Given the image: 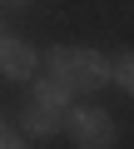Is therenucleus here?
Instances as JSON below:
<instances>
[{"mask_svg":"<svg viewBox=\"0 0 134 149\" xmlns=\"http://www.w3.org/2000/svg\"><path fill=\"white\" fill-rule=\"evenodd\" d=\"M10 5H15V0H10Z\"/></svg>","mask_w":134,"mask_h":149,"instance_id":"nucleus-7","label":"nucleus"},{"mask_svg":"<svg viewBox=\"0 0 134 149\" xmlns=\"http://www.w3.org/2000/svg\"><path fill=\"white\" fill-rule=\"evenodd\" d=\"M0 149H30V134H25L15 119H5V129H0Z\"/></svg>","mask_w":134,"mask_h":149,"instance_id":"nucleus-6","label":"nucleus"},{"mask_svg":"<svg viewBox=\"0 0 134 149\" xmlns=\"http://www.w3.org/2000/svg\"><path fill=\"white\" fill-rule=\"evenodd\" d=\"M45 80H55L65 95H94L109 80V55L90 45H55L45 50Z\"/></svg>","mask_w":134,"mask_h":149,"instance_id":"nucleus-1","label":"nucleus"},{"mask_svg":"<svg viewBox=\"0 0 134 149\" xmlns=\"http://www.w3.org/2000/svg\"><path fill=\"white\" fill-rule=\"evenodd\" d=\"M0 70H5V80H15V85H35L40 70H45V55L30 40L5 35V40H0Z\"/></svg>","mask_w":134,"mask_h":149,"instance_id":"nucleus-4","label":"nucleus"},{"mask_svg":"<svg viewBox=\"0 0 134 149\" xmlns=\"http://www.w3.org/2000/svg\"><path fill=\"white\" fill-rule=\"evenodd\" d=\"M109 85H119L124 95H134V50L109 55Z\"/></svg>","mask_w":134,"mask_h":149,"instance_id":"nucleus-5","label":"nucleus"},{"mask_svg":"<svg viewBox=\"0 0 134 149\" xmlns=\"http://www.w3.org/2000/svg\"><path fill=\"white\" fill-rule=\"evenodd\" d=\"M65 134L75 139V149H109V144L119 139V124H114V114L99 109V104H75Z\"/></svg>","mask_w":134,"mask_h":149,"instance_id":"nucleus-3","label":"nucleus"},{"mask_svg":"<svg viewBox=\"0 0 134 149\" xmlns=\"http://www.w3.org/2000/svg\"><path fill=\"white\" fill-rule=\"evenodd\" d=\"M65 124H70V95H65L55 80L40 74V80L30 85V95H25V104H20V129L30 139H50Z\"/></svg>","mask_w":134,"mask_h":149,"instance_id":"nucleus-2","label":"nucleus"}]
</instances>
